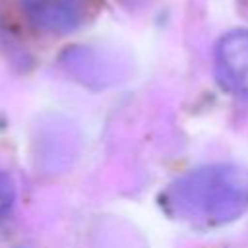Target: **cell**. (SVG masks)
Listing matches in <instances>:
<instances>
[{"instance_id": "cell-1", "label": "cell", "mask_w": 248, "mask_h": 248, "mask_svg": "<svg viewBox=\"0 0 248 248\" xmlns=\"http://www.w3.org/2000/svg\"><path fill=\"white\" fill-rule=\"evenodd\" d=\"M215 68L229 89L248 97V29H236L219 39Z\"/></svg>"}, {"instance_id": "cell-2", "label": "cell", "mask_w": 248, "mask_h": 248, "mask_svg": "<svg viewBox=\"0 0 248 248\" xmlns=\"http://www.w3.org/2000/svg\"><path fill=\"white\" fill-rule=\"evenodd\" d=\"M33 23L46 29H70L83 16L81 0H21Z\"/></svg>"}, {"instance_id": "cell-3", "label": "cell", "mask_w": 248, "mask_h": 248, "mask_svg": "<svg viewBox=\"0 0 248 248\" xmlns=\"http://www.w3.org/2000/svg\"><path fill=\"white\" fill-rule=\"evenodd\" d=\"M14 196H16V192H14L12 180L4 172H0V217L10 211V207L14 203Z\"/></svg>"}]
</instances>
